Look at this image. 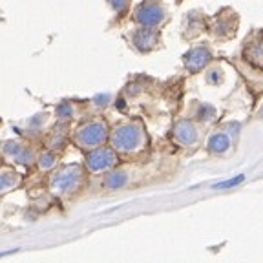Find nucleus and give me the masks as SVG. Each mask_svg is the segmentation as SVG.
Masks as SVG:
<instances>
[{
  "instance_id": "obj_15",
  "label": "nucleus",
  "mask_w": 263,
  "mask_h": 263,
  "mask_svg": "<svg viewBox=\"0 0 263 263\" xmlns=\"http://www.w3.org/2000/svg\"><path fill=\"white\" fill-rule=\"evenodd\" d=\"M245 181V176L243 174H239V176L236 177H230V179H225L221 181V183H216V185L212 186L214 190H225V189H232V186H238L239 183H243Z\"/></svg>"
},
{
  "instance_id": "obj_11",
  "label": "nucleus",
  "mask_w": 263,
  "mask_h": 263,
  "mask_svg": "<svg viewBox=\"0 0 263 263\" xmlns=\"http://www.w3.org/2000/svg\"><path fill=\"white\" fill-rule=\"evenodd\" d=\"M128 179H130V176H128L126 170H114L104 177V189L121 190L128 185Z\"/></svg>"
},
{
  "instance_id": "obj_7",
  "label": "nucleus",
  "mask_w": 263,
  "mask_h": 263,
  "mask_svg": "<svg viewBox=\"0 0 263 263\" xmlns=\"http://www.w3.org/2000/svg\"><path fill=\"white\" fill-rule=\"evenodd\" d=\"M183 61H185L186 70L196 73V71H201L205 66H209V62L212 61V53L205 46H197V48L190 49L189 53L183 57Z\"/></svg>"
},
{
  "instance_id": "obj_9",
  "label": "nucleus",
  "mask_w": 263,
  "mask_h": 263,
  "mask_svg": "<svg viewBox=\"0 0 263 263\" xmlns=\"http://www.w3.org/2000/svg\"><path fill=\"white\" fill-rule=\"evenodd\" d=\"M132 42L139 51H150L154 46L159 42V33L154 28H144L141 26L139 29H136V33L132 35Z\"/></svg>"
},
{
  "instance_id": "obj_5",
  "label": "nucleus",
  "mask_w": 263,
  "mask_h": 263,
  "mask_svg": "<svg viewBox=\"0 0 263 263\" xmlns=\"http://www.w3.org/2000/svg\"><path fill=\"white\" fill-rule=\"evenodd\" d=\"M166 18V11L159 2H154V0H146L143 4H139L134 11V21L139 26L144 28H156L161 22Z\"/></svg>"
},
{
  "instance_id": "obj_1",
  "label": "nucleus",
  "mask_w": 263,
  "mask_h": 263,
  "mask_svg": "<svg viewBox=\"0 0 263 263\" xmlns=\"http://www.w3.org/2000/svg\"><path fill=\"white\" fill-rule=\"evenodd\" d=\"M111 148L119 154H134L143 150L146 144V132H144L143 124L137 121H130L115 126V130L110 136Z\"/></svg>"
},
{
  "instance_id": "obj_4",
  "label": "nucleus",
  "mask_w": 263,
  "mask_h": 263,
  "mask_svg": "<svg viewBox=\"0 0 263 263\" xmlns=\"http://www.w3.org/2000/svg\"><path fill=\"white\" fill-rule=\"evenodd\" d=\"M117 164V152L110 146H97L91 148L90 154L86 156V168L91 174H101V172H110Z\"/></svg>"
},
{
  "instance_id": "obj_21",
  "label": "nucleus",
  "mask_w": 263,
  "mask_h": 263,
  "mask_svg": "<svg viewBox=\"0 0 263 263\" xmlns=\"http://www.w3.org/2000/svg\"><path fill=\"white\" fill-rule=\"evenodd\" d=\"M42 121H44V115H35V119L29 121V124H31V126L33 124H41Z\"/></svg>"
},
{
  "instance_id": "obj_6",
  "label": "nucleus",
  "mask_w": 263,
  "mask_h": 263,
  "mask_svg": "<svg viewBox=\"0 0 263 263\" xmlns=\"http://www.w3.org/2000/svg\"><path fill=\"white\" fill-rule=\"evenodd\" d=\"M174 139L183 146H194L199 141V130L190 119H181L174 126Z\"/></svg>"
},
{
  "instance_id": "obj_12",
  "label": "nucleus",
  "mask_w": 263,
  "mask_h": 263,
  "mask_svg": "<svg viewBox=\"0 0 263 263\" xmlns=\"http://www.w3.org/2000/svg\"><path fill=\"white\" fill-rule=\"evenodd\" d=\"M206 148H209L210 154H225V152H229V148H230V137L227 136L225 132H218V134L210 136Z\"/></svg>"
},
{
  "instance_id": "obj_14",
  "label": "nucleus",
  "mask_w": 263,
  "mask_h": 263,
  "mask_svg": "<svg viewBox=\"0 0 263 263\" xmlns=\"http://www.w3.org/2000/svg\"><path fill=\"white\" fill-rule=\"evenodd\" d=\"M37 164H39V168H41V172H49V170L57 164V157H55L51 152H44L39 156Z\"/></svg>"
},
{
  "instance_id": "obj_19",
  "label": "nucleus",
  "mask_w": 263,
  "mask_h": 263,
  "mask_svg": "<svg viewBox=\"0 0 263 263\" xmlns=\"http://www.w3.org/2000/svg\"><path fill=\"white\" fill-rule=\"evenodd\" d=\"M206 82L209 84H219L221 82V71L219 70H212L206 73Z\"/></svg>"
},
{
  "instance_id": "obj_8",
  "label": "nucleus",
  "mask_w": 263,
  "mask_h": 263,
  "mask_svg": "<svg viewBox=\"0 0 263 263\" xmlns=\"http://www.w3.org/2000/svg\"><path fill=\"white\" fill-rule=\"evenodd\" d=\"M2 152L18 164H31L35 161V152L31 148H28L22 143H16V141H8L2 146Z\"/></svg>"
},
{
  "instance_id": "obj_3",
  "label": "nucleus",
  "mask_w": 263,
  "mask_h": 263,
  "mask_svg": "<svg viewBox=\"0 0 263 263\" xmlns=\"http://www.w3.org/2000/svg\"><path fill=\"white\" fill-rule=\"evenodd\" d=\"M75 143L84 150H91L106 143L108 139V124L103 119H93L81 124L73 134Z\"/></svg>"
},
{
  "instance_id": "obj_22",
  "label": "nucleus",
  "mask_w": 263,
  "mask_h": 263,
  "mask_svg": "<svg viewBox=\"0 0 263 263\" xmlns=\"http://www.w3.org/2000/svg\"><path fill=\"white\" fill-rule=\"evenodd\" d=\"M259 117L263 119V106H261V110H259Z\"/></svg>"
},
{
  "instance_id": "obj_18",
  "label": "nucleus",
  "mask_w": 263,
  "mask_h": 263,
  "mask_svg": "<svg viewBox=\"0 0 263 263\" xmlns=\"http://www.w3.org/2000/svg\"><path fill=\"white\" fill-rule=\"evenodd\" d=\"M110 93H101V95H95L93 97V103H95V106H101V108H104V106H108L110 104Z\"/></svg>"
},
{
  "instance_id": "obj_13",
  "label": "nucleus",
  "mask_w": 263,
  "mask_h": 263,
  "mask_svg": "<svg viewBox=\"0 0 263 263\" xmlns=\"http://www.w3.org/2000/svg\"><path fill=\"white\" fill-rule=\"evenodd\" d=\"M216 117V108L210 104H199L196 110V119H199L201 123H210Z\"/></svg>"
},
{
  "instance_id": "obj_10",
  "label": "nucleus",
  "mask_w": 263,
  "mask_h": 263,
  "mask_svg": "<svg viewBox=\"0 0 263 263\" xmlns=\"http://www.w3.org/2000/svg\"><path fill=\"white\" fill-rule=\"evenodd\" d=\"M18 185H21V174L8 166H2L0 168V196L11 192Z\"/></svg>"
},
{
  "instance_id": "obj_17",
  "label": "nucleus",
  "mask_w": 263,
  "mask_h": 263,
  "mask_svg": "<svg viewBox=\"0 0 263 263\" xmlns=\"http://www.w3.org/2000/svg\"><path fill=\"white\" fill-rule=\"evenodd\" d=\"M251 61L258 62V64H263V41L254 44V48H252V51H251Z\"/></svg>"
},
{
  "instance_id": "obj_2",
  "label": "nucleus",
  "mask_w": 263,
  "mask_h": 263,
  "mask_svg": "<svg viewBox=\"0 0 263 263\" xmlns=\"http://www.w3.org/2000/svg\"><path fill=\"white\" fill-rule=\"evenodd\" d=\"M82 181H84V170H82L81 164H66L49 177V190L55 196L66 197L77 192L81 189Z\"/></svg>"
},
{
  "instance_id": "obj_20",
  "label": "nucleus",
  "mask_w": 263,
  "mask_h": 263,
  "mask_svg": "<svg viewBox=\"0 0 263 263\" xmlns=\"http://www.w3.org/2000/svg\"><path fill=\"white\" fill-rule=\"evenodd\" d=\"M110 2L115 11H123V9L126 8V0H110Z\"/></svg>"
},
{
  "instance_id": "obj_16",
  "label": "nucleus",
  "mask_w": 263,
  "mask_h": 263,
  "mask_svg": "<svg viewBox=\"0 0 263 263\" xmlns=\"http://www.w3.org/2000/svg\"><path fill=\"white\" fill-rule=\"evenodd\" d=\"M57 117L59 119H71L73 117V106L70 103H62L57 106Z\"/></svg>"
}]
</instances>
